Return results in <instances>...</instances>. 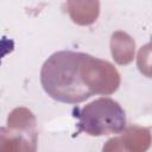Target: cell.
I'll return each instance as SVG.
<instances>
[{"label": "cell", "instance_id": "1", "mask_svg": "<svg viewBox=\"0 0 152 152\" xmlns=\"http://www.w3.org/2000/svg\"><path fill=\"white\" fill-rule=\"evenodd\" d=\"M102 61L70 50L52 53L43 64L40 82L52 99L64 103L82 102L101 90L93 82L95 69Z\"/></svg>", "mask_w": 152, "mask_h": 152}, {"label": "cell", "instance_id": "2", "mask_svg": "<svg viewBox=\"0 0 152 152\" xmlns=\"http://www.w3.org/2000/svg\"><path fill=\"white\" fill-rule=\"evenodd\" d=\"M72 115L77 119L78 131L91 137L121 134L127 126L125 110L110 97H99L81 108L77 107Z\"/></svg>", "mask_w": 152, "mask_h": 152}]
</instances>
